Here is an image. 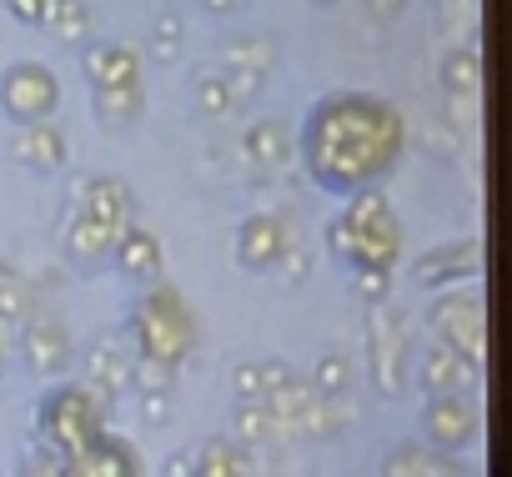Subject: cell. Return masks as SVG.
Returning a JSON list of instances; mask_svg holds the SVG:
<instances>
[{
	"instance_id": "6da1fadb",
	"label": "cell",
	"mask_w": 512,
	"mask_h": 477,
	"mask_svg": "<svg viewBox=\"0 0 512 477\" xmlns=\"http://www.w3.org/2000/svg\"><path fill=\"white\" fill-rule=\"evenodd\" d=\"M0 96H6V106L21 116V121H41L51 106H56V81L46 76V66H11V76H6V86H0Z\"/></svg>"
},
{
	"instance_id": "7a4b0ae2",
	"label": "cell",
	"mask_w": 512,
	"mask_h": 477,
	"mask_svg": "<svg viewBox=\"0 0 512 477\" xmlns=\"http://www.w3.org/2000/svg\"><path fill=\"white\" fill-rule=\"evenodd\" d=\"M427 432H432V442H442V447L467 442V437L477 432L472 402H467L462 392H437V397L427 402Z\"/></svg>"
},
{
	"instance_id": "3957f363",
	"label": "cell",
	"mask_w": 512,
	"mask_h": 477,
	"mask_svg": "<svg viewBox=\"0 0 512 477\" xmlns=\"http://www.w3.org/2000/svg\"><path fill=\"white\" fill-rule=\"evenodd\" d=\"M81 211L121 231L126 216H131V191H126V181H121V176H91V181L81 186Z\"/></svg>"
},
{
	"instance_id": "277c9868",
	"label": "cell",
	"mask_w": 512,
	"mask_h": 477,
	"mask_svg": "<svg viewBox=\"0 0 512 477\" xmlns=\"http://www.w3.org/2000/svg\"><path fill=\"white\" fill-rule=\"evenodd\" d=\"M86 76L96 81V91L136 86V51H126V46H91L86 51Z\"/></svg>"
},
{
	"instance_id": "5b68a950",
	"label": "cell",
	"mask_w": 512,
	"mask_h": 477,
	"mask_svg": "<svg viewBox=\"0 0 512 477\" xmlns=\"http://www.w3.org/2000/svg\"><path fill=\"white\" fill-rule=\"evenodd\" d=\"M472 362L467 357H457L447 342H432L427 347V357H422V382L432 387V392H457V387H467L472 382Z\"/></svg>"
},
{
	"instance_id": "8992f818",
	"label": "cell",
	"mask_w": 512,
	"mask_h": 477,
	"mask_svg": "<svg viewBox=\"0 0 512 477\" xmlns=\"http://www.w3.org/2000/svg\"><path fill=\"white\" fill-rule=\"evenodd\" d=\"M26 352H31V367H36V372H61V367L71 362V337H66L56 322H31Z\"/></svg>"
},
{
	"instance_id": "52a82bcc",
	"label": "cell",
	"mask_w": 512,
	"mask_h": 477,
	"mask_svg": "<svg viewBox=\"0 0 512 477\" xmlns=\"http://www.w3.org/2000/svg\"><path fill=\"white\" fill-rule=\"evenodd\" d=\"M131 452L121 442H96L76 457H66V477H126Z\"/></svg>"
},
{
	"instance_id": "ba28073f",
	"label": "cell",
	"mask_w": 512,
	"mask_h": 477,
	"mask_svg": "<svg viewBox=\"0 0 512 477\" xmlns=\"http://www.w3.org/2000/svg\"><path fill=\"white\" fill-rule=\"evenodd\" d=\"M282 247H287L282 221H272V216H251L246 221V231H241V262L246 267H267Z\"/></svg>"
},
{
	"instance_id": "9c48e42d",
	"label": "cell",
	"mask_w": 512,
	"mask_h": 477,
	"mask_svg": "<svg viewBox=\"0 0 512 477\" xmlns=\"http://www.w3.org/2000/svg\"><path fill=\"white\" fill-rule=\"evenodd\" d=\"M16 151H21L31 166H41V171H56V166L66 161V136H61L56 126H31V131H21Z\"/></svg>"
},
{
	"instance_id": "30bf717a",
	"label": "cell",
	"mask_w": 512,
	"mask_h": 477,
	"mask_svg": "<svg viewBox=\"0 0 512 477\" xmlns=\"http://www.w3.org/2000/svg\"><path fill=\"white\" fill-rule=\"evenodd\" d=\"M111 247H116V226H106V221H96V216H86V211L71 216V252H76V257L96 262V257H106Z\"/></svg>"
},
{
	"instance_id": "8fae6325",
	"label": "cell",
	"mask_w": 512,
	"mask_h": 477,
	"mask_svg": "<svg viewBox=\"0 0 512 477\" xmlns=\"http://www.w3.org/2000/svg\"><path fill=\"white\" fill-rule=\"evenodd\" d=\"M116 252H121V262H126L136 277H156V267H161L156 236H146V231H136V226H121V231H116Z\"/></svg>"
},
{
	"instance_id": "7c38bea8",
	"label": "cell",
	"mask_w": 512,
	"mask_h": 477,
	"mask_svg": "<svg viewBox=\"0 0 512 477\" xmlns=\"http://www.w3.org/2000/svg\"><path fill=\"white\" fill-rule=\"evenodd\" d=\"M196 477H246V457L226 437H211L196 447Z\"/></svg>"
},
{
	"instance_id": "4fadbf2b",
	"label": "cell",
	"mask_w": 512,
	"mask_h": 477,
	"mask_svg": "<svg viewBox=\"0 0 512 477\" xmlns=\"http://www.w3.org/2000/svg\"><path fill=\"white\" fill-rule=\"evenodd\" d=\"M46 26H51L66 46L86 41V31H91V11H86V0H46Z\"/></svg>"
},
{
	"instance_id": "5bb4252c",
	"label": "cell",
	"mask_w": 512,
	"mask_h": 477,
	"mask_svg": "<svg viewBox=\"0 0 512 477\" xmlns=\"http://www.w3.org/2000/svg\"><path fill=\"white\" fill-rule=\"evenodd\" d=\"M91 377H96V387L106 392V397H116L126 382H131V362L116 352V342H96V352H91Z\"/></svg>"
},
{
	"instance_id": "9a60e30c",
	"label": "cell",
	"mask_w": 512,
	"mask_h": 477,
	"mask_svg": "<svg viewBox=\"0 0 512 477\" xmlns=\"http://www.w3.org/2000/svg\"><path fill=\"white\" fill-rule=\"evenodd\" d=\"M347 382H352V362H347L342 352H327V357L317 362V372H312V392H317V397H342Z\"/></svg>"
},
{
	"instance_id": "2e32d148",
	"label": "cell",
	"mask_w": 512,
	"mask_h": 477,
	"mask_svg": "<svg viewBox=\"0 0 512 477\" xmlns=\"http://www.w3.org/2000/svg\"><path fill=\"white\" fill-rule=\"evenodd\" d=\"M442 81L452 96H477V51H452L442 66Z\"/></svg>"
},
{
	"instance_id": "e0dca14e",
	"label": "cell",
	"mask_w": 512,
	"mask_h": 477,
	"mask_svg": "<svg viewBox=\"0 0 512 477\" xmlns=\"http://www.w3.org/2000/svg\"><path fill=\"white\" fill-rule=\"evenodd\" d=\"M226 61H231V66H246V71H272V41L241 36V41L226 46Z\"/></svg>"
},
{
	"instance_id": "ac0fdd59",
	"label": "cell",
	"mask_w": 512,
	"mask_h": 477,
	"mask_svg": "<svg viewBox=\"0 0 512 477\" xmlns=\"http://www.w3.org/2000/svg\"><path fill=\"white\" fill-rule=\"evenodd\" d=\"M267 432H272L267 407H256V402H241V407H236V417H231V437H236V442H262Z\"/></svg>"
},
{
	"instance_id": "d6986e66",
	"label": "cell",
	"mask_w": 512,
	"mask_h": 477,
	"mask_svg": "<svg viewBox=\"0 0 512 477\" xmlns=\"http://www.w3.org/2000/svg\"><path fill=\"white\" fill-rule=\"evenodd\" d=\"M251 156L256 161H272V166H282L287 161V136H282V126H251Z\"/></svg>"
},
{
	"instance_id": "ffe728a7",
	"label": "cell",
	"mask_w": 512,
	"mask_h": 477,
	"mask_svg": "<svg viewBox=\"0 0 512 477\" xmlns=\"http://www.w3.org/2000/svg\"><path fill=\"white\" fill-rule=\"evenodd\" d=\"M96 106H101V121H126L136 106H141V86H116V91H96Z\"/></svg>"
},
{
	"instance_id": "44dd1931",
	"label": "cell",
	"mask_w": 512,
	"mask_h": 477,
	"mask_svg": "<svg viewBox=\"0 0 512 477\" xmlns=\"http://www.w3.org/2000/svg\"><path fill=\"white\" fill-rule=\"evenodd\" d=\"M131 382H136L141 392H171V362H161V357H146V352H141V362L131 367Z\"/></svg>"
},
{
	"instance_id": "7402d4cb",
	"label": "cell",
	"mask_w": 512,
	"mask_h": 477,
	"mask_svg": "<svg viewBox=\"0 0 512 477\" xmlns=\"http://www.w3.org/2000/svg\"><path fill=\"white\" fill-rule=\"evenodd\" d=\"M231 387H236V397H241V402H256V407H262V402H267V377H262V362H241V367L231 372Z\"/></svg>"
},
{
	"instance_id": "603a6c76",
	"label": "cell",
	"mask_w": 512,
	"mask_h": 477,
	"mask_svg": "<svg viewBox=\"0 0 512 477\" xmlns=\"http://www.w3.org/2000/svg\"><path fill=\"white\" fill-rule=\"evenodd\" d=\"M196 106H201V111H211V116H226L236 101H231V91H226V81H221V76H201V81H196Z\"/></svg>"
},
{
	"instance_id": "cb8c5ba5",
	"label": "cell",
	"mask_w": 512,
	"mask_h": 477,
	"mask_svg": "<svg viewBox=\"0 0 512 477\" xmlns=\"http://www.w3.org/2000/svg\"><path fill=\"white\" fill-rule=\"evenodd\" d=\"M26 317V287L0 267V322H21Z\"/></svg>"
},
{
	"instance_id": "d4e9b609",
	"label": "cell",
	"mask_w": 512,
	"mask_h": 477,
	"mask_svg": "<svg viewBox=\"0 0 512 477\" xmlns=\"http://www.w3.org/2000/svg\"><path fill=\"white\" fill-rule=\"evenodd\" d=\"M176 51H181V21L161 16L156 21V41H151V61H176Z\"/></svg>"
},
{
	"instance_id": "484cf974",
	"label": "cell",
	"mask_w": 512,
	"mask_h": 477,
	"mask_svg": "<svg viewBox=\"0 0 512 477\" xmlns=\"http://www.w3.org/2000/svg\"><path fill=\"white\" fill-rule=\"evenodd\" d=\"M226 91H231V101H241V96H256L262 91V81H267V71H246V66H231L226 76Z\"/></svg>"
},
{
	"instance_id": "4316f807",
	"label": "cell",
	"mask_w": 512,
	"mask_h": 477,
	"mask_svg": "<svg viewBox=\"0 0 512 477\" xmlns=\"http://www.w3.org/2000/svg\"><path fill=\"white\" fill-rule=\"evenodd\" d=\"M166 412H171V397L166 392H141V417L146 422H166Z\"/></svg>"
},
{
	"instance_id": "83f0119b",
	"label": "cell",
	"mask_w": 512,
	"mask_h": 477,
	"mask_svg": "<svg viewBox=\"0 0 512 477\" xmlns=\"http://www.w3.org/2000/svg\"><path fill=\"white\" fill-rule=\"evenodd\" d=\"M166 477H196V452L191 447H176L166 457Z\"/></svg>"
},
{
	"instance_id": "f1b7e54d",
	"label": "cell",
	"mask_w": 512,
	"mask_h": 477,
	"mask_svg": "<svg viewBox=\"0 0 512 477\" xmlns=\"http://www.w3.org/2000/svg\"><path fill=\"white\" fill-rule=\"evenodd\" d=\"M262 377H267V392H277V387L292 377V367H287L282 357H262Z\"/></svg>"
},
{
	"instance_id": "f546056e",
	"label": "cell",
	"mask_w": 512,
	"mask_h": 477,
	"mask_svg": "<svg viewBox=\"0 0 512 477\" xmlns=\"http://www.w3.org/2000/svg\"><path fill=\"white\" fill-rule=\"evenodd\" d=\"M16 21H46V0H11Z\"/></svg>"
},
{
	"instance_id": "4dcf8cb0",
	"label": "cell",
	"mask_w": 512,
	"mask_h": 477,
	"mask_svg": "<svg viewBox=\"0 0 512 477\" xmlns=\"http://www.w3.org/2000/svg\"><path fill=\"white\" fill-rule=\"evenodd\" d=\"M357 287H362V292H367V297H377V292H382V287H387V277H382V272H372V267H367V272H362V277H357Z\"/></svg>"
},
{
	"instance_id": "1f68e13d",
	"label": "cell",
	"mask_w": 512,
	"mask_h": 477,
	"mask_svg": "<svg viewBox=\"0 0 512 477\" xmlns=\"http://www.w3.org/2000/svg\"><path fill=\"white\" fill-rule=\"evenodd\" d=\"M402 6H407V0H372V16H377V21H387V16H397Z\"/></svg>"
},
{
	"instance_id": "d6a6232c",
	"label": "cell",
	"mask_w": 512,
	"mask_h": 477,
	"mask_svg": "<svg viewBox=\"0 0 512 477\" xmlns=\"http://www.w3.org/2000/svg\"><path fill=\"white\" fill-rule=\"evenodd\" d=\"M26 477H56V467H51V462H46V457H36V467H31V472H26Z\"/></svg>"
},
{
	"instance_id": "836d02e7",
	"label": "cell",
	"mask_w": 512,
	"mask_h": 477,
	"mask_svg": "<svg viewBox=\"0 0 512 477\" xmlns=\"http://www.w3.org/2000/svg\"><path fill=\"white\" fill-rule=\"evenodd\" d=\"M206 6H211V11H231V6H236V0H206Z\"/></svg>"
},
{
	"instance_id": "e575fe53",
	"label": "cell",
	"mask_w": 512,
	"mask_h": 477,
	"mask_svg": "<svg viewBox=\"0 0 512 477\" xmlns=\"http://www.w3.org/2000/svg\"><path fill=\"white\" fill-rule=\"evenodd\" d=\"M0 357H6V337H0Z\"/></svg>"
},
{
	"instance_id": "d590c367",
	"label": "cell",
	"mask_w": 512,
	"mask_h": 477,
	"mask_svg": "<svg viewBox=\"0 0 512 477\" xmlns=\"http://www.w3.org/2000/svg\"><path fill=\"white\" fill-rule=\"evenodd\" d=\"M317 6H332V0H317Z\"/></svg>"
}]
</instances>
